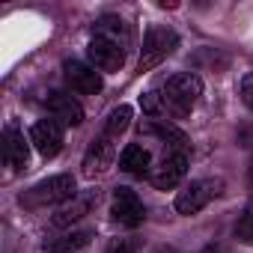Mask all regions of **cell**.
Listing matches in <instances>:
<instances>
[{
    "label": "cell",
    "instance_id": "6da1fadb",
    "mask_svg": "<svg viewBox=\"0 0 253 253\" xmlns=\"http://www.w3.org/2000/svg\"><path fill=\"white\" fill-rule=\"evenodd\" d=\"M161 92H164V101H167V116L182 119V116H188V113L194 110V104L200 101V95H203V81H200V75H194V72H179V75L167 78V84H164Z\"/></svg>",
    "mask_w": 253,
    "mask_h": 253
},
{
    "label": "cell",
    "instance_id": "7a4b0ae2",
    "mask_svg": "<svg viewBox=\"0 0 253 253\" xmlns=\"http://www.w3.org/2000/svg\"><path fill=\"white\" fill-rule=\"evenodd\" d=\"M72 197H78V182L72 173H57L51 179L36 182L30 191L21 194V206L27 209H42V206H54V203H69Z\"/></svg>",
    "mask_w": 253,
    "mask_h": 253
},
{
    "label": "cell",
    "instance_id": "3957f363",
    "mask_svg": "<svg viewBox=\"0 0 253 253\" xmlns=\"http://www.w3.org/2000/svg\"><path fill=\"white\" fill-rule=\"evenodd\" d=\"M179 48V36L170 30V27H149L146 36H143V51H140V63H137V72H152L158 69L173 51Z\"/></svg>",
    "mask_w": 253,
    "mask_h": 253
},
{
    "label": "cell",
    "instance_id": "277c9868",
    "mask_svg": "<svg viewBox=\"0 0 253 253\" xmlns=\"http://www.w3.org/2000/svg\"><path fill=\"white\" fill-rule=\"evenodd\" d=\"M220 188H223L220 179H197V182L185 185V191L176 194V203L173 206H176L179 214H197V211H203L220 194Z\"/></svg>",
    "mask_w": 253,
    "mask_h": 253
},
{
    "label": "cell",
    "instance_id": "5b68a950",
    "mask_svg": "<svg viewBox=\"0 0 253 253\" xmlns=\"http://www.w3.org/2000/svg\"><path fill=\"white\" fill-rule=\"evenodd\" d=\"M110 217L119 223V226H140L146 220V206L143 200L131 191V188H116L113 191V200H110Z\"/></svg>",
    "mask_w": 253,
    "mask_h": 253
},
{
    "label": "cell",
    "instance_id": "8992f818",
    "mask_svg": "<svg viewBox=\"0 0 253 253\" xmlns=\"http://www.w3.org/2000/svg\"><path fill=\"white\" fill-rule=\"evenodd\" d=\"M98 188H89V191H78V197H72L69 203H63L60 209H57V214L51 217V226H57V229H63V226H72V223H78L81 217H86L95 206H98Z\"/></svg>",
    "mask_w": 253,
    "mask_h": 253
},
{
    "label": "cell",
    "instance_id": "52a82bcc",
    "mask_svg": "<svg viewBox=\"0 0 253 253\" xmlns=\"http://www.w3.org/2000/svg\"><path fill=\"white\" fill-rule=\"evenodd\" d=\"M30 143L42 158H57L63 149V125L57 119H39L30 128Z\"/></svg>",
    "mask_w": 253,
    "mask_h": 253
},
{
    "label": "cell",
    "instance_id": "ba28073f",
    "mask_svg": "<svg viewBox=\"0 0 253 253\" xmlns=\"http://www.w3.org/2000/svg\"><path fill=\"white\" fill-rule=\"evenodd\" d=\"M110 140H113V137L101 134V137H95V140L89 143V149H86V155H84V164H81V173H84L86 179H95V176H101V173L110 170V164H113V158H116V146H113Z\"/></svg>",
    "mask_w": 253,
    "mask_h": 253
},
{
    "label": "cell",
    "instance_id": "9c48e42d",
    "mask_svg": "<svg viewBox=\"0 0 253 253\" xmlns=\"http://www.w3.org/2000/svg\"><path fill=\"white\" fill-rule=\"evenodd\" d=\"M188 173V152H170L158 167H152L149 173V182L158 188V191H173Z\"/></svg>",
    "mask_w": 253,
    "mask_h": 253
},
{
    "label": "cell",
    "instance_id": "30bf717a",
    "mask_svg": "<svg viewBox=\"0 0 253 253\" xmlns=\"http://www.w3.org/2000/svg\"><path fill=\"white\" fill-rule=\"evenodd\" d=\"M30 146L33 143H30V137H24L18 122H6V128H3V158L12 170H27Z\"/></svg>",
    "mask_w": 253,
    "mask_h": 253
},
{
    "label": "cell",
    "instance_id": "8fae6325",
    "mask_svg": "<svg viewBox=\"0 0 253 253\" xmlns=\"http://www.w3.org/2000/svg\"><path fill=\"white\" fill-rule=\"evenodd\" d=\"M86 57H89V66H92L95 72H119L122 63H125V51L116 48V45L107 42V39H98V36L89 39Z\"/></svg>",
    "mask_w": 253,
    "mask_h": 253
},
{
    "label": "cell",
    "instance_id": "7c38bea8",
    "mask_svg": "<svg viewBox=\"0 0 253 253\" xmlns=\"http://www.w3.org/2000/svg\"><path fill=\"white\" fill-rule=\"evenodd\" d=\"M63 72H66V81L72 89H78L81 95H95L101 92V72H95L92 66L81 63V60H66L63 63Z\"/></svg>",
    "mask_w": 253,
    "mask_h": 253
},
{
    "label": "cell",
    "instance_id": "4fadbf2b",
    "mask_svg": "<svg viewBox=\"0 0 253 253\" xmlns=\"http://www.w3.org/2000/svg\"><path fill=\"white\" fill-rule=\"evenodd\" d=\"M48 113H51V119H57L60 125H69V128L84 122V107L69 92H51L48 95Z\"/></svg>",
    "mask_w": 253,
    "mask_h": 253
},
{
    "label": "cell",
    "instance_id": "5bb4252c",
    "mask_svg": "<svg viewBox=\"0 0 253 253\" xmlns=\"http://www.w3.org/2000/svg\"><path fill=\"white\" fill-rule=\"evenodd\" d=\"M92 36L107 39V42H113V45L122 48V51H128V45H131V27L125 24L119 15H101V18L92 24Z\"/></svg>",
    "mask_w": 253,
    "mask_h": 253
},
{
    "label": "cell",
    "instance_id": "9a60e30c",
    "mask_svg": "<svg viewBox=\"0 0 253 253\" xmlns=\"http://www.w3.org/2000/svg\"><path fill=\"white\" fill-rule=\"evenodd\" d=\"M92 235H95V229H69V232H63L60 238L45 241L42 250H45V253H81V250L89 247Z\"/></svg>",
    "mask_w": 253,
    "mask_h": 253
},
{
    "label": "cell",
    "instance_id": "2e32d148",
    "mask_svg": "<svg viewBox=\"0 0 253 253\" xmlns=\"http://www.w3.org/2000/svg\"><path fill=\"white\" fill-rule=\"evenodd\" d=\"M119 170L131 173V176H146L149 179V173H152V155H149V149H143L140 143H128V146L122 149V155H119Z\"/></svg>",
    "mask_w": 253,
    "mask_h": 253
},
{
    "label": "cell",
    "instance_id": "e0dca14e",
    "mask_svg": "<svg viewBox=\"0 0 253 253\" xmlns=\"http://www.w3.org/2000/svg\"><path fill=\"white\" fill-rule=\"evenodd\" d=\"M140 134H155L167 143H173V152H191V143L188 137L176 128V125L164 122V119H149V122H140Z\"/></svg>",
    "mask_w": 253,
    "mask_h": 253
},
{
    "label": "cell",
    "instance_id": "ac0fdd59",
    "mask_svg": "<svg viewBox=\"0 0 253 253\" xmlns=\"http://www.w3.org/2000/svg\"><path fill=\"white\" fill-rule=\"evenodd\" d=\"M131 116H134L131 104H119V107H113L110 116H107V122H104V134H107V137H119V134L131 125Z\"/></svg>",
    "mask_w": 253,
    "mask_h": 253
},
{
    "label": "cell",
    "instance_id": "d6986e66",
    "mask_svg": "<svg viewBox=\"0 0 253 253\" xmlns=\"http://www.w3.org/2000/svg\"><path fill=\"white\" fill-rule=\"evenodd\" d=\"M140 107H143V113H146L149 119H161V116H167V101H164V92H161V89H149V92H143V95H140Z\"/></svg>",
    "mask_w": 253,
    "mask_h": 253
},
{
    "label": "cell",
    "instance_id": "ffe728a7",
    "mask_svg": "<svg viewBox=\"0 0 253 253\" xmlns=\"http://www.w3.org/2000/svg\"><path fill=\"white\" fill-rule=\"evenodd\" d=\"M235 238L241 244H253V203L238 214V220H235Z\"/></svg>",
    "mask_w": 253,
    "mask_h": 253
},
{
    "label": "cell",
    "instance_id": "44dd1931",
    "mask_svg": "<svg viewBox=\"0 0 253 253\" xmlns=\"http://www.w3.org/2000/svg\"><path fill=\"white\" fill-rule=\"evenodd\" d=\"M238 92H241V101L253 110V72H247L244 78H241V84H238Z\"/></svg>",
    "mask_w": 253,
    "mask_h": 253
},
{
    "label": "cell",
    "instance_id": "7402d4cb",
    "mask_svg": "<svg viewBox=\"0 0 253 253\" xmlns=\"http://www.w3.org/2000/svg\"><path fill=\"white\" fill-rule=\"evenodd\" d=\"M107 253H131V247H128V244H113Z\"/></svg>",
    "mask_w": 253,
    "mask_h": 253
},
{
    "label": "cell",
    "instance_id": "603a6c76",
    "mask_svg": "<svg viewBox=\"0 0 253 253\" xmlns=\"http://www.w3.org/2000/svg\"><path fill=\"white\" fill-rule=\"evenodd\" d=\"M250 176H253V173H250Z\"/></svg>",
    "mask_w": 253,
    "mask_h": 253
}]
</instances>
